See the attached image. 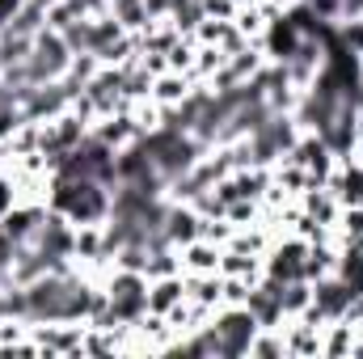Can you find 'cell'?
Listing matches in <instances>:
<instances>
[{"label": "cell", "mask_w": 363, "mask_h": 359, "mask_svg": "<svg viewBox=\"0 0 363 359\" xmlns=\"http://www.w3.org/2000/svg\"><path fill=\"white\" fill-rule=\"evenodd\" d=\"M38 4H43V9H47V4H51V0H38Z\"/></svg>", "instance_id": "cell-24"}, {"label": "cell", "mask_w": 363, "mask_h": 359, "mask_svg": "<svg viewBox=\"0 0 363 359\" xmlns=\"http://www.w3.org/2000/svg\"><path fill=\"white\" fill-rule=\"evenodd\" d=\"M178 93H182L178 81H161V97H178Z\"/></svg>", "instance_id": "cell-23"}, {"label": "cell", "mask_w": 363, "mask_h": 359, "mask_svg": "<svg viewBox=\"0 0 363 359\" xmlns=\"http://www.w3.org/2000/svg\"><path fill=\"white\" fill-rule=\"evenodd\" d=\"M34 220H38L34 211H17V216H9V220H4V233H9L13 241H21V237H30V228H34Z\"/></svg>", "instance_id": "cell-13"}, {"label": "cell", "mask_w": 363, "mask_h": 359, "mask_svg": "<svg viewBox=\"0 0 363 359\" xmlns=\"http://www.w3.org/2000/svg\"><path fill=\"white\" fill-rule=\"evenodd\" d=\"M304 300H308V292H304L300 283H291V287H279V304H283V309H300Z\"/></svg>", "instance_id": "cell-15"}, {"label": "cell", "mask_w": 363, "mask_h": 359, "mask_svg": "<svg viewBox=\"0 0 363 359\" xmlns=\"http://www.w3.org/2000/svg\"><path fill=\"white\" fill-rule=\"evenodd\" d=\"M13 245H17V241H13V237L0 228V279L9 275V267H13Z\"/></svg>", "instance_id": "cell-16"}, {"label": "cell", "mask_w": 363, "mask_h": 359, "mask_svg": "<svg viewBox=\"0 0 363 359\" xmlns=\"http://www.w3.org/2000/svg\"><path fill=\"white\" fill-rule=\"evenodd\" d=\"M13 101H17V93L9 85H0V114H13Z\"/></svg>", "instance_id": "cell-18"}, {"label": "cell", "mask_w": 363, "mask_h": 359, "mask_svg": "<svg viewBox=\"0 0 363 359\" xmlns=\"http://www.w3.org/2000/svg\"><path fill=\"white\" fill-rule=\"evenodd\" d=\"M283 148H291V131H287V123L283 118H267L258 131H254V148H250V157L254 161H271L274 153H283Z\"/></svg>", "instance_id": "cell-5"}, {"label": "cell", "mask_w": 363, "mask_h": 359, "mask_svg": "<svg viewBox=\"0 0 363 359\" xmlns=\"http://www.w3.org/2000/svg\"><path fill=\"white\" fill-rule=\"evenodd\" d=\"M64 64H68V43L55 38V34H43V38L34 43V51L21 60V68H26V85H43V81H51V77H60Z\"/></svg>", "instance_id": "cell-3"}, {"label": "cell", "mask_w": 363, "mask_h": 359, "mask_svg": "<svg viewBox=\"0 0 363 359\" xmlns=\"http://www.w3.org/2000/svg\"><path fill=\"white\" fill-rule=\"evenodd\" d=\"M174 13H178V26H194V21L203 17V4H199V0H178Z\"/></svg>", "instance_id": "cell-14"}, {"label": "cell", "mask_w": 363, "mask_h": 359, "mask_svg": "<svg viewBox=\"0 0 363 359\" xmlns=\"http://www.w3.org/2000/svg\"><path fill=\"white\" fill-rule=\"evenodd\" d=\"M140 153L157 165L161 178H182V174L190 170V161H194L199 148H194L190 140H182V131H169V127H165V131H157L152 140H144Z\"/></svg>", "instance_id": "cell-2"}, {"label": "cell", "mask_w": 363, "mask_h": 359, "mask_svg": "<svg viewBox=\"0 0 363 359\" xmlns=\"http://www.w3.org/2000/svg\"><path fill=\"white\" fill-rule=\"evenodd\" d=\"M0 68H4V55H0Z\"/></svg>", "instance_id": "cell-25"}, {"label": "cell", "mask_w": 363, "mask_h": 359, "mask_svg": "<svg viewBox=\"0 0 363 359\" xmlns=\"http://www.w3.org/2000/svg\"><path fill=\"white\" fill-rule=\"evenodd\" d=\"M250 313H254L258 321H274V317L283 313V304H279V283H267L262 292H250Z\"/></svg>", "instance_id": "cell-7"}, {"label": "cell", "mask_w": 363, "mask_h": 359, "mask_svg": "<svg viewBox=\"0 0 363 359\" xmlns=\"http://www.w3.org/2000/svg\"><path fill=\"white\" fill-rule=\"evenodd\" d=\"M123 136H127V123H123V118H118V123H114V127H106V136H101V140H106V144H110V140H123Z\"/></svg>", "instance_id": "cell-20"}, {"label": "cell", "mask_w": 363, "mask_h": 359, "mask_svg": "<svg viewBox=\"0 0 363 359\" xmlns=\"http://www.w3.org/2000/svg\"><path fill=\"white\" fill-rule=\"evenodd\" d=\"M300 245H287V250H279V258H274V275L279 279H300L304 275V263H300Z\"/></svg>", "instance_id": "cell-10"}, {"label": "cell", "mask_w": 363, "mask_h": 359, "mask_svg": "<svg viewBox=\"0 0 363 359\" xmlns=\"http://www.w3.org/2000/svg\"><path fill=\"white\" fill-rule=\"evenodd\" d=\"M174 4H178V0H144L148 13H165V9H174Z\"/></svg>", "instance_id": "cell-21"}, {"label": "cell", "mask_w": 363, "mask_h": 359, "mask_svg": "<svg viewBox=\"0 0 363 359\" xmlns=\"http://www.w3.org/2000/svg\"><path fill=\"white\" fill-rule=\"evenodd\" d=\"M351 296H355V292L342 287V283H321V287H317V309H313L308 317H313V321H317V317H334V313H342V309L351 304Z\"/></svg>", "instance_id": "cell-6"}, {"label": "cell", "mask_w": 363, "mask_h": 359, "mask_svg": "<svg viewBox=\"0 0 363 359\" xmlns=\"http://www.w3.org/2000/svg\"><path fill=\"white\" fill-rule=\"evenodd\" d=\"M190 292H194V300H203V304H207V300H216V296H220V283H211V279H199Z\"/></svg>", "instance_id": "cell-17"}, {"label": "cell", "mask_w": 363, "mask_h": 359, "mask_svg": "<svg viewBox=\"0 0 363 359\" xmlns=\"http://www.w3.org/2000/svg\"><path fill=\"white\" fill-rule=\"evenodd\" d=\"M178 296H182V283H174V279H165V283H161V287H157V292L148 296V304L165 313V309H174V304H178Z\"/></svg>", "instance_id": "cell-12"}, {"label": "cell", "mask_w": 363, "mask_h": 359, "mask_svg": "<svg viewBox=\"0 0 363 359\" xmlns=\"http://www.w3.org/2000/svg\"><path fill=\"white\" fill-rule=\"evenodd\" d=\"M190 263H194V267H211L216 254H211V250H190Z\"/></svg>", "instance_id": "cell-19"}, {"label": "cell", "mask_w": 363, "mask_h": 359, "mask_svg": "<svg viewBox=\"0 0 363 359\" xmlns=\"http://www.w3.org/2000/svg\"><path fill=\"white\" fill-rule=\"evenodd\" d=\"M190 237H194V216L165 211V241H190Z\"/></svg>", "instance_id": "cell-9"}, {"label": "cell", "mask_w": 363, "mask_h": 359, "mask_svg": "<svg viewBox=\"0 0 363 359\" xmlns=\"http://www.w3.org/2000/svg\"><path fill=\"white\" fill-rule=\"evenodd\" d=\"M38 26H43V4L34 0V4H26V9H21V13L13 17V26H9V34H21V38H30V34H34Z\"/></svg>", "instance_id": "cell-8"}, {"label": "cell", "mask_w": 363, "mask_h": 359, "mask_svg": "<svg viewBox=\"0 0 363 359\" xmlns=\"http://www.w3.org/2000/svg\"><path fill=\"white\" fill-rule=\"evenodd\" d=\"M13 13H17V0H0V26H4Z\"/></svg>", "instance_id": "cell-22"}, {"label": "cell", "mask_w": 363, "mask_h": 359, "mask_svg": "<svg viewBox=\"0 0 363 359\" xmlns=\"http://www.w3.org/2000/svg\"><path fill=\"white\" fill-rule=\"evenodd\" d=\"M144 17H148L144 0H114V21L118 26H140Z\"/></svg>", "instance_id": "cell-11"}, {"label": "cell", "mask_w": 363, "mask_h": 359, "mask_svg": "<svg viewBox=\"0 0 363 359\" xmlns=\"http://www.w3.org/2000/svg\"><path fill=\"white\" fill-rule=\"evenodd\" d=\"M93 300L85 287H77V283H68V279H43V283H34L30 292H26V317H34V321H72V317H81V313H93Z\"/></svg>", "instance_id": "cell-1"}, {"label": "cell", "mask_w": 363, "mask_h": 359, "mask_svg": "<svg viewBox=\"0 0 363 359\" xmlns=\"http://www.w3.org/2000/svg\"><path fill=\"white\" fill-rule=\"evenodd\" d=\"M254 326H258L254 313H228V317L211 330V334H216V355H241V351H250Z\"/></svg>", "instance_id": "cell-4"}]
</instances>
